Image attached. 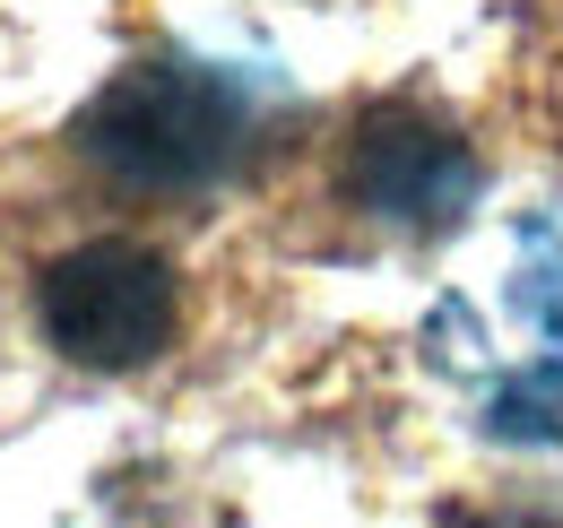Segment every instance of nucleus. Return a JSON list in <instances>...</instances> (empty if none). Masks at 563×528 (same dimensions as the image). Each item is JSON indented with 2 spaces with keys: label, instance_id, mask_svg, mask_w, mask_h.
<instances>
[{
  "label": "nucleus",
  "instance_id": "obj_1",
  "mask_svg": "<svg viewBox=\"0 0 563 528\" xmlns=\"http://www.w3.org/2000/svg\"><path fill=\"white\" fill-rule=\"evenodd\" d=\"M424 364L503 451H563V199L511 217L486 277L442 286Z\"/></svg>",
  "mask_w": 563,
  "mask_h": 528
},
{
  "label": "nucleus",
  "instance_id": "obj_3",
  "mask_svg": "<svg viewBox=\"0 0 563 528\" xmlns=\"http://www.w3.org/2000/svg\"><path fill=\"white\" fill-rule=\"evenodd\" d=\"M339 199H347L355 226H373V234H399V243H424V234H451L477 191H486V165H477V147L468 131L442 113V105H424V96H382V105H364L339 139Z\"/></svg>",
  "mask_w": 563,
  "mask_h": 528
},
{
  "label": "nucleus",
  "instance_id": "obj_5",
  "mask_svg": "<svg viewBox=\"0 0 563 528\" xmlns=\"http://www.w3.org/2000/svg\"><path fill=\"white\" fill-rule=\"evenodd\" d=\"M477 528H555V520H529V512H511V520H477Z\"/></svg>",
  "mask_w": 563,
  "mask_h": 528
},
{
  "label": "nucleus",
  "instance_id": "obj_2",
  "mask_svg": "<svg viewBox=\"0 0 563 528\" xmlns=\"http://www.w3.org/2000/svg\"><path fill=\"white\" fill-rule=\"evenodd\" d=\"M261 139V105L200 62H140L70 122V156L131 199L217 191Z\"/></svg>",
  "mask_w": 563,
  "mask_h": 528
},
{
  "label": "nucleus",
  "instance_id": "obj_4",
  "mask_svg": "<svg viewBox=\"0 0 563 528\" xmlns=\"http://www.w3.org/2000/svg\"><path fill=\"white\" fill-rule=\"evenodd\" d=\"M35 321L53 338V355L78 373H140L174 346L183 321V277L156 243L131 234H87L70 252H53L35 277Z\"/></svg>",
  "mask_w": 563,
  "mask_h": 528
}]
</instances>
